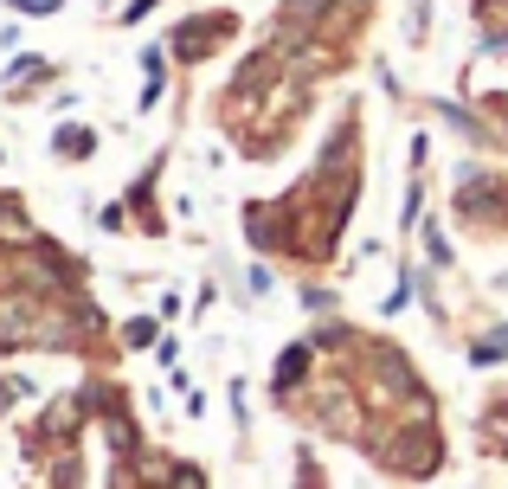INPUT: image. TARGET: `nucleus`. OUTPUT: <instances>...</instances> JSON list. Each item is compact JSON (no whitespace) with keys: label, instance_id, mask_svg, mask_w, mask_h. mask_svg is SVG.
I'll list each match as a JSON object with an SVG mask.
<instances>
[{"label":"nucleus","instance_id":"obj_1","mask_svg":"<svg viewBox=\"0 0 508 489\" xmlns=\"http://www.w3.org/2000/svg\"><path fill=\"white\" fill-rule=\"evenodd\" d=\"M238 39V13H194V20H180L174 26V33H168V52H174V59L180 65H206L212 59V52H226Z\"/></svg>","mask_w":508,"mask_h":489},{"label":"nucleus","instance_id":"obj_2","mask_svg":"<svg viewBox=\"0 0 508 489\" xmlns=\"http://www.w3.org/2000/svg\"><path fill=\"white\" fill-rule=\"evenodd\" d=\"M457 212H464L470 226H483L489 238H502V232H508V180H502V174H464Z\"/></svg>","mask_w":508,"mask_h":489},{"label":"nucleus","instance_id":"obj_3","mask_svg":"<svg viewBox=\"0 0 508 489\" xmlns=\"http://www.w3.org/2000/svg\"><path fill=\"white\" fill-rule=\"evenodd\" d=\"M470 13H476V26H483L489 52L508 45V0H470Z\"/></svg>","mask_w":508,"mask_h":489},{"label":"nucleus","instance_id":"obj_4","mask_svg":"<svg viewBox=\"0 0 508 489\" xmlns=\"http://www.w3.org/2000/svg\"><path fill=\"white\" fill-rule=\"evenodd\" d=\"M52 148H59V155H71V161H84V155H91V135H84V129L71 123L65 135H52Z\"/></svg>","mask_w":508,"mask_h":489},{"label":"nucleus","instance_id":"obj_5","mask_svg":"<svg viewBox=\"0 0 508 489\" xmlns=\"http://www.w3.org/2000/svg\"><path fill=\"white\" fill-rule=\"evenodd\" d=\"M45 71H52L45 59H20V65H13L7 77H13V84H39V77H45Z\"/></svg>","mask_w":508,"mask_h":489},{"label":"nucleus","instance_id":"obj_6","mask_svg":"<svg viewBox=\"0 0 508 489\" xmlns=\"http://www.w3.org/2000/svg\"><path fill=\"white\" fill-rule=\"evenodd\" d=\"M155 341V322H129V348H148Z\"/></svg>","mask_w":508,"mask_h":489},{"label":"nucleus","instance_id":"obj_7","mask_svg":"<svg viewBox=\"0 0 508 489\" xmlns=\"http://www.w3.org/2000/svg\"><path fill=\"white\" fill-rule=\"evenodd\" d=\"M148 7H162V0H129V13H123V26H136V20H142Z\"/></svg>","mask_w":508,"mask_h":489}]
</instances>
